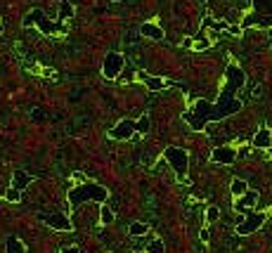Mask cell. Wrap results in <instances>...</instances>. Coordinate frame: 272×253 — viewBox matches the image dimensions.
<instances>
[{
    "mask_svg": "<svg viewBox=\"0 0 272 253\" xmlns=\"http://www.w3.org/2000/svg\"><path fill=\"white\" fill-rule=\"evenodd\" d=\"M246 83V74L239 64H230L225 69V88L220 92L216 102H206V100H199L192 111L183 114V118L190 123L192 130H204L206 125L216 123V121H223V118L232 116V114H239L244 102L239 100V92L244 90Z\"/></svg>",
    "mask_w": 272,
    "mask_h": 253,
    "instance_id": "cell-1",
    "label": "cell"
},
{
    "mask_svg": "<svg viewBox=\"0 0 272 253\" xmlns=\"http://www.w3.org/2000/svg\"><path fill=\"white\" fill-rule=\"evenodd\" d=\"M109 197V189L102 185H97V182H83V185L78 187H71L67 194L69 204H71V208H78L81 204H85V201H107Z\"/></svg>",
    "mask_w": 272,
    "mask_h": 253,
    "instance_id": "cell-2",
    "label": "cell"
},
{
    "mask_svg": "<svg viewBox=\"0 0 272 253\" xmlns=\"http://www.w3.org/2000/svg\"><path fill=\"white\" fill-rule=\"evenodd\" d=\"M163 159L173 166L177 180H185V175L190 171V154L185 149H180V147H166L163 149Z\"/></svg>",
    "mask_w": 272,
    "mask_h": 253,
    "instance_id": "cell-3",
    "label": "cell"
},
{
    "mask_svg": "<svg viewBox=\"0 0 272 253\" xmlns=\"http://www.w3.org/2000/svg\"><path fill=\"white\" fill-rule=\"evenodd\" d=\"M24 26H38L43 34H57V31H59V26L52 24V21L43 14V10H31V12L24 17Z\"/></svg>",
    "mask_w": 272,
    "mask_h": 253,
    "instance_id": "cell-4",
    "label": "cell"
},
{
    "mask_svg": "<svg viewBox=\"0 0 272 253\" xmlns=\"http://www.w3.org/2000/svg\"><path fill=\"white\" fill-rule=\"evenodd\" d=\"M123 64H126V59H123L121 52H107V57H104V62H102L104 78H109V81L118 78V76H121Z\"/></svg>",
    "mask_w": 272,
    "mask_h": 253,
    "instance_id": "cell-5",
    "label": "cell"
},
{
    "mask_svg": "<svg viewBox=\"0 0 272 253\" xmlns=\"http://www.w3.org/2000/svg\"><path fill=\"white\" fill-rule=\"evenodd\" d=\"M38 220L50 225L52 230H59V232H69L71 230V220L59 211H52V213H38Z\"/></svg>",
    "mask_w": 272,
    "mask_h": 253,
    "instance_id": "cell-6",
    "label": "cell"
},
{
    "mask_svg": "<svg viewBox=\"0 0 272 253\" xmlns=\"http://www.w3.org/2000/svg\"><path fill=\"white\" fill-rule=\"evenodd\" d=\"M263 225H265V213L246 211V218H244V223H241V225L237 227V234L246 237V234H253L256 230H260Z\"/></svg>",
    "mask_w": 272,
    "mask_h": 253,
    "instance_id": "cell-7",
    "label": "cell"
},
{
    "mask_svg": "<svg viewBox=\"0 0 272 253\" xmlns=\"http://www.w3.org/2000/svg\"><path fill=\"white\" fill-rule=\"evenodd\" d=\"M137 130H135V121H130V118H123V121H118V123L114 125V128L109 130V137L111 140H130V137L135 135Z\"/></svg>",
    "mask_w": 272,
    "mask_h": 253,
    "instance_id": "cell-8",
    "label": "cell"
},
{
    "mask_svg": "<svg viewBox=\"0 0 272 253\" xmlns=\"http://www.w3.org/2000/svg\"><path fill=\"white\" fill-rule=\"evenodd\" d=\"M211 161L223 164V166H230V164L237 161V151L232 149V147H227V144H220V147H216V149L211 151Z\"/></svg>",
    "mask_w": 272,
    "mask_h": 253,
    "instance_id": "cell-9",
    "label": "cell"
},
{
    "mask_svg": "<svg viewBox=\"0 0 272 253\" xmlns=\"http://www.w3.org/2000/svg\"><path fill=\"white\" fill-rule=\"evenodd\" d=\"M34 182V175H28V173H24V171H14L12 173V189L14 192H24L28 185Z\"/></svg>",
    "mask_w": 272,
    "mask_h": 253,
    "instance_id": "cell-10",
    "label": "cell"
},
{
    "mask_svg": "<svg viewBox=\"0 0 272 253\" xmlns=\"http://www.w3.org/2000/svg\"><path fill=\"white\" fill-rule=\"evenodd\" d=\"M253 147H256V149H270V147H272V133H270V128H265V125H263V128L253 135Z\"/></svg>",
    "mask_w": 272,
    "mask_h": 253,
    "instance_id": "cell-11",
    "label": "cell"
},
{
    "mask_svg": "<svg viewBox=\"0 0 272 253\" xmlns=\"http://www.w3.org/2000/svg\"><path fill=\"white\" fill-rule=\"evenodd\" d=\"M256 201H258V192H246V194L237 197V204H234V208H237V211H241V213H246L253 204H256Z\"/></svg>",
    "mask_w": 272,
    "mask_h": 253,
    "instance_id": "cell-12",
    "label": "cell"
},
{
    "mask_svg": "<svg viewBox=\"0 0 272 253\" xmlns=\"http://www.w3.org/2000/svg\"><path fill=\"white\" fill-rule=\"evenodd\" d=\"M140 34H142L144 38H152V41H163V28H161V26H157V24H152V21L142 24Z\"/></svg>",
    "mask_w": 272,
    "mask_h": 253,
    "instance_id": "cell-13",
    "label": "cell"
},
{
    "mask_svg": "<svg viewBox=\"0 0 272 253\" xmlns=\"http://www.w3.org/2000/svg\"><path fill=\"white\" fill-rule=\"evenodd\" d=\"M253 10L260 17H272V0H251Z\"/></svg>",
    "mask_w": 272,
    "mask_h": 253,
    "instance_id": "cell-14",
    "label": "cell"
},
{
    "mask_svg": "<svg viewBox=\"0 0 272 253\" xmlns=\"http://www.w3.org/2000/svg\"><path fill=\"white\" fill-rule=\"evenodd\" d=\"M5 248H7L5 253H26V246H24L17 237H12V234L5 239Z\"/></svg>",
    "mask_w": 272,
    "mask_h": 253,
    "instance_id": "cell-15",
    "label": "cell"
},
{
    "mask_svg": "<svg viewBox=\"0 0 272 253\" xmlns=\"http://www.w3.org/2000/svg\"><path fill=\"white\" fill-rule=\"evenodd\" d=\"M74 17V5L69 0H62L59 3V21H67Z\"/></svg>",
    "mask_w": 272,
    "mask_h": 253,
    "instance_id": "cell-16",
    "label": "cell"
},
{
    "mask_svg": "<svg viewBox=\"0 0 272 253\" xmlns=\"http://www.w3.org/2000/svg\"><path fill=\"white\" fill-rule=\"evenodd\" d=\"M232 194H234V197H241V194H246V192H249V182H246V180H232Z\"/></svg>",
    "mask_w": 272,
    "mask_h": 253,
    "instance_id": "cell-17",
    "label": "cell"
},
{
    "mask_svg": "<svg viewBox=\"0 0 272 253\" xmlns=\"http://www.w3.org/2000/svg\"><path fill=\"white\" fill-rule=\"evenodd\" d=\"M144 81H147V88L152 90V92H159V90H163V78H157V76H142Z\"/></svg>",
    "mask_w": 272,
    "mask_h": 253,
    "instance_id": "cell-18",
    "label": "cell"
},
{
    "mask_svg": "<svg viewBox=\"0 0 272 253\" xmlns=\"http://www.w3.org/2000/svg\"><path fill=\"white\" fill-rule=\"evenodd\" d=\"M149 128H152V121H149V116H147V114H144V116H140L135 121V130H137V133L147 135V133H149Z\"/></svg>",
    "mask_w": 272,
    "mask_h": 253,
    "instance_id": "cell-19",
    "label": "cell"
},
{
    "mask_svg": "<svg viewBox=\"0 0 272 253\" xmlns=\"http://www.w3.org/2000/svg\"><path fill=\"white\" fill-rule=\"evenodd\" d=\"M147 230H149V227L144 225V223H133V225L128 227V234H130V237H144V234H147Z\"/></svg>",
    "mask_w": 272,
    "mask_h": 253,
    "instance_id": "cell-20",
    "label": "cell"
},
{
    "mask_svg": "<svg viewBox=\"0 0 272 253\" xmlns=\"http://www.w3.org/2000/svg\"><path fill=\"white\" fill-rule=\"evenodd\" d=\"M100 220H102L104 225H111V223L116 220L114 211H111V208H107V206H102V208H100Z\"/></svg>",
    "mask_w": 272,
    "mask_h": 253,
    "instance_id": "cell-21",
    "label": "cell"
},
{
    "mask_svg": "<svg viewBox=\"0 0 272 253\" xmlns=\"http://www.w3.org/2000/svg\"><path fill=\"white\" fill-rule=\"evenodd\" d=\"M147 253H166V246H163L161 239H152L149 246H147Z\"/></svg>",
    "mask_w": 272,
    "mask_h": 253,
    "instance_id": "cell-22",
    "label": "cell"
},
{
    "mask_svg": "<svg viewBox=\"0 0 272 253\" xmlns=\"http://www.w3.org/2000/svg\"><path fill=\"white\" fill-rule=\"evenodd\" d=\"M218 218H220L218 208H216V206H208V211H206V220H208V223H216Z\"/></svg>",
    "mask_w": 272,
    "mask_h": 253,
    "instance_id": "cell-23",
    "label": "cell"
},
{
    "mask_svg": "<svg viewBox=\"0 0 272 253\" xmlns=\"http://www.w3.org/2000/svg\"><path fill=\"white\" fill-rule=\"evenodd\" d=\"M5 199H7V201H12V204H17V201L21 199V194H19V192H14L12 187H10V189H7V194H5Z\"/></svg>",
    "mask_w": 272,
    "mask_h": 253,
    "instance_id": "cell-24",
    "label": "cell"
},
{
    "mask_svg": "<svg viewBox=\"0 0 272 253\" xmlns=\"http://www.w3.org/2000/svg\"><path fill=\"white\" fill-rule=\"evenodd\" d=\"M62 253H81L78 246H62Z\"/></svg>",
    "mask_w": 272,
    "mask_h": 253,
    "instance_id": "cell-25",
    "label": "cell"
},
{
    "mask_svg": "<svg viewBox=\"0 0 272 253\" xmlns=\"http://www.w3.org/2000/svg\"><path fill=\"white\" fill-rule=\"evenodd\" d=\"M260 92H263V90H260V85H256V88H253V92H251V97H253V100H258Z\"/></svg>",
    "mask_w": 272,
    "mask_h": 253,
    "instance_id": "cell-26",
    "label": "cell"
},
{
    "mask_svg": "<svg viewBox=\"0 0 272 253\" xmlns=\"http://www.w3.org/2000/svg\"><path fill=\"white\" fill-rule=\"evenodd\" d=\"M199 237H201V241H208V237H211V234H208V230H201V232H199Z\"/></svg>",
    "mask_w": 272,
    "mask_h": 253,
    "instance_id": "cell-27",
    "label": "cell"
},
{
    "mask_svg": "<svg viewBox=\"0 0 272 253\" xmlns=\"http://www.w3.org/2000/svg\"><path fill=\"white\" fill-rule=\"evenodd\" d=\"M34 118H36V121H41V118H43V111L41 109H34Z\"/></svg>",
    "mask_w": 272,
    "mask_h": 253,
    "instance_id": "cell-28",
    "label": "cell"
},
{
    "mask_svg": "<svg viewBox=\"0 0 272 253\" xmlns=\"http://www.w3.org/2000/svg\"><path fill=\"white\" fill-rule=\"evenodd\" d=\"M114 3H118V0H114Z\"/></svg>",
    "mask_w": 272,
    "mask_h": 253,
    "instance_id": "cell-29",
    "label": "cell"
},
{
    "mask_svg": "<svg viewBox=\"0 0 272 253\" xmlns=\"http://www.w3.org/2000/svg\"><path fill=\"white\" fill-rule=\"evenodd\" d=\"M270 50H272V48H270Z\"/></svg>",
    "mask_w": 272,
    "mask_h": 253,
    "instance_id": "cell-30",
    "label": "cell"
}]
</instances>
